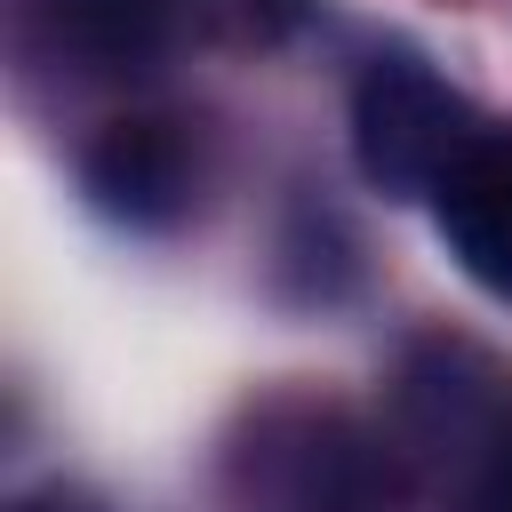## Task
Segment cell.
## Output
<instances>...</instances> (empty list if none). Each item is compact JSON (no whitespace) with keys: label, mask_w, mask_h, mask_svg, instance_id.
Returning <instances> with one entry per match:
<instances>
[{"label":"cell","mask_w":512,"mask_h":512,"mask_svg":"<svg viewBox=\"0 0 512 512\" xmlns=\"http://www.w3.org/2000/svg\"><path fill=\"white\" fill-rule=\"evenodd\" d=\"M472 136L480 128H472L464 96L440 72H424L416 56H376L352 88V160L392 200H432Z\"/></svg>","instance_id":"cell-2"},{"label":"cell","mask_w":512,"mask_h":512,"mask_svg":"<svg viewBox=\"0 0 512 512\" xmlns=\"http://www.w3.org/2000/svg\"><path fill=\"white\" fill-rule=\"evenodd\" d=\"M192 144L176 120H112L88 152H80V192L112 216V224H136V232H160L192 208Z\"/></svg>","instance_id":"cell-3"},{"label":"cell","mask_w":512,"mask_h":512,"mask_svg":"<svg viewBox=\"0 0 512 512\" xmlns=\"http://www.w3.org/2000/svg\"><path fill=\"white\" fill-rule=\"evenodd\" d=\"M432 216L448 256L488 296H512V128H480L464 144V160L432 192Z\"/></svg>","instance_id":"cell-4"},{"label":"cell","mask_w":512,"mask_h":512,"mask_svg":"<svg viewBox=\"0 0 512 512\" xmlns=\"http://www.w3.org/2000/svg\"><path fill=\"white\" fill-rule=\"evenodd\" d=\"M464 512H512V416L488 432V456H480V480H472Z\"/></svg>","instance_id":"cell-6"},{"label":"cell","mask_w":512,"mask_h":512,"mask_svg":"<svg viewBox=\"0 0 512 512\" xmlns=\"http://www.w3.org/2000/svg\"><path fill=\"white\" fill-rule=\"evenodd\" d=\"M40 32L88 72H136L168 48V0H40Z\"/></svg>","instance_id":"cell-5"},{"label":"cell","mask_w":512,"mask_h":512,"mask_svg":"<svg viewBox=\"0 0 512 512\" xmlns=\"http://www.w3.org/2000/svg\"><path fill=\"white\" fill-rule=\"evenodd\" d=\"M248 512H392V456L344 408H272L232 456Z\"/></svg>","instance_id":"cell-1"}]
</instances>
